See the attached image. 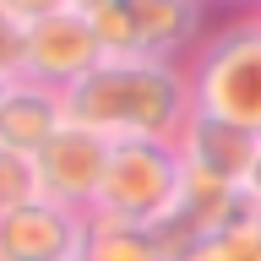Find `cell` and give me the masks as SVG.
I'll list each match as a JSON object with an SVG mask.
<instances>
[{"instance_id": "1", "label": "cell", "mask_w": 261, "mask_h": 261, "mask_svg": "<svg viewBox=\"0 0 261 261\" xmlns=\"http://www.w3.org/2000/svg\"><path fill=\"white\" fill-rule=\"evenodd\" d=\"M191 76L174 60H103L65 87V120L109 142H179L191 120Z\"/></svg>"}, {"instance_id": "2", "label": "cell", "mask_w": 261, "mask_h": 261, "mask_svg": "<svg viewBox=\"0 0 261 261\" xmlns=\"http://www.w3.org/2000/svg\"><path fill=\"white\" fill-rule=\"evenodd\" d=\"M191 76V109L223 125L261 136V22L256 11L207 33L185 60Z\"/></svg>"}, {"instance_id": "3", "label": "cell", "mask_w": 261, "mask_h": 261, "mask_svg": "<svg viewBox=\"0 0 261 261\" xmlns=\"http://www.w3.org/2000/svg\"><path fill=\"white\" fill-rule=\"evenodd\" d=\"M98 44L114 60H185L207 38V11L196 0H103L93 16Z\"/></svg>"}, {"instance_id": "4", "label": "cell", "mask_w": 261, "mask_h": 261, "mask_svg": "<svg viewBox=\"0 0 261 261\" xmlns=\"http://www.w3.org/2000/svg\"><path fill=\"white\" fill-rule=\"evenodd\" d=\"M179 174H185V163H179L174 142H114L103 185H98V201H93V218L152 228L174 207Z\"/></svg>"}, {"instance_id": "5", "label": "cell", "mask_w": 261, "mask_h": 261, "mask_svg": "<svg viewBox=\"0 0 261 261\" xmlns=\"http://www.w3.org/2000/svg\"><path fill=\"white\" fill-rule=\"evenodd\" d=\"M245 212H256V207H250V196H245L240 185H228V179H218V174H207V169H191V163H185L179 191H174V207L163 212L147 234L158 240L163 261H185L207 234L228 228L234 218H245Z\"/></svg>"}, {"instance_id": "6", "label": "cell", "mask_w": 261, "mask_h": 261, "mask_svg": "<svg viewBox=\"0 0 261 261\" xmlns=\"http://www.w3.org/2000/svg\"><path fill=\"white\" fill-rule=\"evenodd\" d=\"M98 60H103V44H98V28L82 11H55V16L22 22V76L28 82H44V87L65 93Z\"/></svg>"}, {"instance_id": "7", "label": "cell", "mask_w": 261, "mask_h": 261, "mask_svg": "<svg viewBox=\"0 0 261 261\" xmlns=\"http://www.w3.org/2000/svg\"><path fill=\"white\" fill-rule=\"evenodd\" d=\"M109 136H98L87 125H71L65 120L55 136H49L33 163H38V191L44 201H60V207L93 218V201H98V185H103V169H109Z\"/></svg>"}, {"instance_id": "8", "label": "cell", "mask_w": 261, "mask_h": 261, "mask_svg": "<svg viewBox=\"0 0 261 261\" xmlns=\"http://www.w3.org/2000/svg\"><path fill=\"white\" fill-rule=\"evenodd\" d=\"M82 240H87V218L44 196L0 218V261H76Z\"/></svg>"}, {"instance_id": "9", "label": "cell", "mask_w": 261, "mask_h": 261, "mask_svg": "<svg viewBox=\"0 0 261 261\" xmlns=\"http://www.w3.org/2000/svg\"><path fill=\"white\" fill-rule=\"evenodd\" d=\"M60 125H65V93H55L44 82H28V76L6 82V98H0V147L38 152Z\"/></svg>"}, {"instance_id": "10", "label": "cell", "mask_w": 261, "mask_h": 261, "mask_svg": "<svg viewBox=\"0 0 261 261\" xmlns=\"http://www.w3.org/2000/svg\"><path fill=\"white\" fill-rule=\"evenodd\" d=\"M174 147H179V163L207 169V174L240 185L250 158H256V147H261V136H250V130H240V125H223V120H207V114H191Z\"/></svg>"}, {"instance_id": "11", "label": "cell", "mask_w": 261, "mask_h": 261, "mask_svg": "<svg viewBox=\"0 0 261 261\" xmlns=\"http://www.w3.org/2000/svg\"><path fill=\"white\" fill-rule=\"evenodd\" d=\"M76 261H163V250H158V240H152L147 228L87 218V240H82Z\"/></svg>"}, {"instance_id": "12", "label": "cell", "mask_w": 261, "mask_h": 261, "mask_svg": "<svg viewBox=\"0 0 261 261\" xmlns=\"http://www.w3.org/2000/svg\"><path fill=\"white\" fill-rule=\"evenodd\" d=\"M185 261H261V212H245L228 228L207 234Z\"/></svg>"}, {"instance_id": "13", "label": "cell", "mask_w": 261, "mask_h": 261, "mask_svg": "<svg viewBox=\"0 0 261 261\" xmlns=\"http://www.w3.org/2000/svg\"><path fill=\"white\" fill-rule=\"evenodd\" d=\"M38 163H33V152H11V147H0V218L16 207H28V201H38Z\"/></svg>"}, {"instance_id": "14", "label": "cell", "mask_w": 261, "mask_h": 261, "mask_svg": "<svg viewBox=\"0 0 261 261\" xmlns=\"http://www.w3.org/2000/svg\"><path fill=\"white\" fill-rule=\"evenodd\" d=\"M22 76V22L0 6V82Z\"/></svg>"}, {"instance_id": "15", "label": "cell", "mask_w": 261, "mask_h": 261, "mask_svg": "<svg viewBox=\"0 0 261 261\" xmlns=\"http://www.w3.org/2000/svg\"><path fill=\"white\" fill-rule=\"evenodd\" d=\"M16 22H33V16H55V11H71V0H0Z\"/></svg>"}, {"instance_id": "16", "label": "cell", "mask_w": 261, "mask_h": 261, "mask_svg": "<svg viewBox=\"0 0 261 261\" xmlns=\"http://www.w3.org/2000/svg\"><path fill=\"white\" fill-rule=\"evenodd\" d=\"M240 191L250 196V207L261 212V147H256V158H250V169H245V179H240Z\"/></svg>"}, {"instance_id": "17", "label": "cell", "mask_w": 261, "mask_h": 261, "mask_svg": "<svg viewBox=\"0 0 261 261\" xmlns=\"http://www.w3.org/2000/svg\"><path fill=\"white\" fill-rule=\"evenodd\" d=\"M201 11H245V6H256L261 11V0H196Z\"/></svg>"}, {"instance_id": "18", "label": "cell", "mask_w": 261, "mask_h": 261, "mask_svg": "<svg viewBox=\"0 0 261 261\" xmlns=\"http://www.w3.org/2000/svg\"><path fill=\"white\" fill-rule=\"evenodd\" d=\"M98 6H103V0H71V11H82V16H93Z\"/></svg>"}, {"instance_id": "19", "label": "cell", "mask_w": 261, "mask_h": 261, "mask_svg": "<svg viewBox=\"0 0 261 261\" xmlns=\"http://www.w3.org/2000/svg\"><path fill=\"white\" fill-rule=\"evenodd\" d=\"M0 98H6V82H0Z\"/></svg>"}, {"instance_id": "20", "label": "cell", "mask_w": 261, "mask_h": 261, "mask_svg": "<svg viewBox=\"0 0 261 261\" xmlns=\"http://www.w3.org/2000/svg\"><path fill=\"white\" fill-rule=\"evenodd\" d=\"M256 22H261V11H256Z\"/></svg>"}]
</instances>
